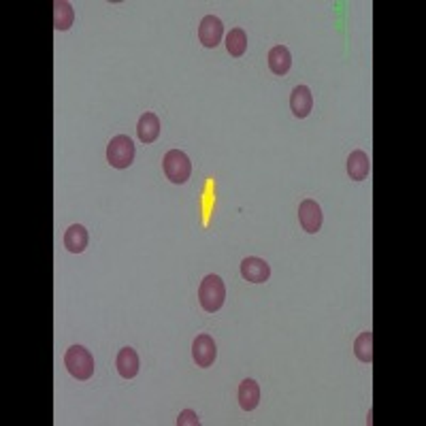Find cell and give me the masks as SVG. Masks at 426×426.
Returning a JSON list of instances; mask_svg holds the SVG:
<instances>
[{
	"instance_id": "6da1fadb",
	"label": "cell",
	"mask_w": 426,
	"mask_h": 426,
	"mask_svg": "<svg viewBox=\"0 0 426 426\" xmlns=\"http://www.w3.org/2000/svg\"><path fill=\"white\" fill-rule=\"evenodd\" d=\"M226 286L220 275H205L198 286V303L207 313H216L224 307Z\"/></svg>"
},
{
	"instance_id": "7a4b0ae2",
	"label": "cell",
	"mask_w": 426,
	"mask_h": 426,
	"mask_svg": "<svg viewBox=\"0 0 426 426\" xmlns=\"http://www.w3.org/2000/svg\"><path fill=\"white\" fill-rule=\"evenodd\" d=\"M64 367L79 382H87L94 375V369H96L94 356L83 346H71L66 350V354H64Z\"/></svg>"
},
{
	"instance_id": "3957f363",
	"label": "cell",
	"mask_w": 426,
	"mask_h": 426,
	"mask_svg": "<svg viewBox=\"0 0 426 426\" xmlns=\"http://www.w3.org/2000/svg\"><path fill=\"white\" fill-rule=\"evenodd\" d=\"M162 169H164V175L171 183L175 185H181L190 179L192 175V162L190 158L181 152V150H171L164 154V160H162Z\"/></svg>"
},
{
	"instance_id": "277c9868",
	"label": "cell",
	"mask_w": 426,
	"mask_h": 426,
	"mask_svg": "<svg viewBox=\"0 0 426 426\" xmlns=\"http://www.w3.org/2000/svg\"><path fill=\"white\" fill-rule=\"evenodd\" d=\"M135 143L130 137L126 135H118L109 141L107 145V162H109L114 169H128L135 162Z\"/></svg>"
},
{
	"instance_id": "5b68a950",
	"label": "cell",
	"mask_w": 426,
	"mask_h": 426,
	"mask_svg": "<svg viewBox=\"0 0 426 426\" xmlns=\"http://www.w3.org/2000/svg\"><path fill=\"white\" fill-rule=\"evenodd\" d=\"M298 222H300L305 233L315 235L320 229H322V222H324L322 207H320L313 198H305L298 205Z\"/></svg>"
},
{
	"instance_id": "8992f818",
	"label": "cell",
	"mask_w": 426,
	"mask_h": 426,
	"mask_svg": "<svg viewBox=\"0 0 426 426\" xmlns=\"http://www.w3.org/2000/svg\"><path fill=\"white\" fill-rule=\"evenodd\" d=\"M222 37H224V24L220 18L216 16H205L200 20V26H198V41L202 43V47L207 49H216L220 43H222Z\"/></svg>"
},
{
	"instance_id": "52a82bcc",
	"label": "cell",
	"mask_w": 426,
	"mask_h": 426,
	"mask_svg": "<svg viewBox=\"0 0 426 426\" xmlns=\"http://www.w3.org/2000/svg\"><path fill=\"white\" fill-rule=\"evenodd\" d=\"M192 358L196 363V367H200V369H207V367H211L213 363H216V358H218V346H216V341H213L211 335L202 333V335H198L194 339V343H192Z\"/></svg>"
},
{
	"instance_id": "ba28073f",
	"label": "cell",
	"mask_w": 426,
	"mask_h": 426,
	"mask_svg": "<svg viewBox=\"0 0 426 426\" xmlns=\"http://www.w3.org/2000/svg\"><path fill=\"white\" fill-rule=\"evenodd\" d=\"M241 277L245 281H252V284H264L271 277V267L267 260L256 258V256L243 258L241 260Z\"/></svg>"
},
{
	"instance_id": "9c48e42d",
	"label": "cell",
	"mask_w": 426,
	"mask_h": 426,
	"mask_svg": "<svg viewBox=\"0 0 426 426\" xmlns=\"http://www.w3.org/2000/svg\"><path fill=\"white\" fill-rule=\"evenodd\" d=\"M290 109L294 118L305 120L313 109V94L307 85H296L290 94Z\"/></svg>"
},
{
	"instance_id": "30bf717a",
	"label": "cell",
	"mask_w": 426,
	"mask_h": 426,
	"mask_svg": "<svg viewBox=\"0 0 426 426\" xmlns=\"http://www.w3.org/2000/svg\"><path fill=\"white\" fill-rule=\"evenodd\" d=\"M369 173H371V158H369V154L363 152V150H354L348 156V175H350V179L363 181V179L369 177Z\"/></svg>"
},
{
	"instance_id": "8fae6325",
	"label": "cell",
	"mask_w": 426,
	"mask_h": 426,
	"mask_svg": "<svg viewBox=\"0 0 426 426\" xmlns=\"http://www.w3.org/2000/svg\"><path fill=\"white\" fill-rule=\"evenodd\" d=\"M116 367H118V373L124 377V379H133L139 375V369H141V360H139V354L133 350V348H122L118 358H116Z\"/></svg>"
},
{
	"instance_id": "7c38bea8",
	"label": "cell",
	"mask_w": 426,
	"mask_h": 426,
	"mask_svg": "<svg viewBox=\"0 0 426 426\" xmlns=\"http://www.w3.org/2000/svg\"><path fill=\"white\" fill-rule=\"evenodd\" d=\"M137 137L141 143L150 145L154 143L158 137H160V120L156 114L152 111H145L141 118H139V124H137Z\"/></svg>"
},
{
	"instance_id": "4fadbf2b",
	"label": "cell",
	"mask_w": 426,
	"mask_h": 426,
	"mask_svg": "<svg viewBox=\"0 0 426 426\" xmlns=\"http://www.w3.org/2000/svg\"><path fill=\"white\" fill-rule=\"evenodd\" d=\"M269 68L273 75H288V71L292 68V54L286 45H275L269 51Z\"/></svg>"
},
{
	"instance_id": "5bb4252c",
	"label": "cell",
	"mask_w": 426,
	"mask_h": 426,
	"mask_svg": "<svg viewBox=\"0 0 426 426\" xmlns=\"http://www.w3.org/2000/svg\"><path fill=\"white\" fill-rule=\"evenodd\" d=\"M87 243H90V235H87L85 226L73 224V226L66 229V233H64V248H66L71 254H81V252H85Z\"/></svg>"
},
{
	"instance_id": "9a60e30c",
	"label": "cell",
	"mask_w": 426,
	"mask_h": 426,
	"mask_svg": "<svg viewBox=\"0 0 426 426\" xmlns=\"http://www.w3.org/2000/svg\"><path fill=\"white\" fill-rule=\"evenodd\" d=\"M260 403V386L254 379H243L239 386V405L243 411H254Z\"/></svg>"
},
{
	"instance_id": "2e32d148",
	"label": "cell",
	"mask_w": 426,
	"mask_h": 426,
	"mask_svg": "<svg viewBox=\"0 0 426 426\" xmlns=\"http://www.w3.org/2000/svg\"><path fill=\"white\" fill-rule=\"evenodd\" d=\"M73 22H75L73 5L66 3V0H56L54 3V28L58 32H64L73 26Z\"/></svg>"
},
{
	"instance_id": "e0dca14e",
	"label": "cell",
	"mask_w": 426,
	"mask_h": 426,
	"mask_svg": "<svg viewBox=\"0 0 426 426\" xmlns=\"http://www.w3.org/2000/svg\"><path fill=\"white\" fill-rule=\"evenodd\" d=\"M226 51L233 58H241L248 51V35H245L243 28H233L226 35Z\"/></svg>"
},
{
	"instance_id": "ac0fdd59",
	"label": "cell",
	"mask_w": 426,
	"mask_h": 426,
	"mask_svg": "<svg viewBox=\"0 0 426 426\" xmlns=\"http://www.w3.org/2000/svg\"><path fill=\"white\" fill-rule=\"evenodd\" d=\"M354 354L360 363L371 365L373 363V333L365 331L358 335V339L354 341Z\"/></svg>"
},
{
	"instance_id": "d6986e66",
	"label": "cell",
	"mask_w": 426,
	"mask_h": 426,
	"mask_svg": "<svg viewBox=\"0 0 426 426\" xmlns=\"http://www.w3.org/2000/svg\"><path fill=\"white\" fill-rule=\"evenodd\" d=\"M198 415H196V411H192V409H183L181 413H179V418H177V426H198Z\"/></svg>"
}]
</instances>
